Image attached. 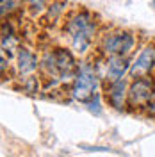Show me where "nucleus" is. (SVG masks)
Segmentation results:
<instances>
[{"mask_svg":"<svg viewBox=\"0 0 155 157\" xmlns=\"http://www.w3.org/2000/svg\"><path fill=\"white\" fill-rule=\"evenodd\" d=\"M20 6V0H2V14L6 16V13L14 11Z\"/></svg>","mask_w":155,"mask_h":157,"instance_id":"nucleus-10","label":"nucleus"},{"mask_svg":"<svg viewBox=\"0 0 155 157\" xmlns=\"http://www.w3.org/2000/svg\"><path fill=\"white\" fill-rule=\"evenodd\" d=\"M130 70V63L127 57H119V56H114V57H107L105 59V70H104V80L105 82H116V80H121L125 78V75Z\"/></svg>","mask_w":155,"mask_h":157,"instance_id":"nucleus-8","label":"nucleus"},{"mask_svg":"<svg viewBox=\"0 0 155 157\" xmlns=\"http://www.w3.org/2000/svg\"><path fill=\"white\" fill-rule=\"evenodd\" d=\"M25 4H27L32 11H41L45 7V0H25Z\"/></svg>","mask_w":155,"mask_h":157,"instance_id":"nucleus-11","label":"nucleus"},{"mask_svg":"<svg viewBox=\"0 0 155 157\" xmlns=\"http://www.w3.org/2000/svg\"><path fill=\"white\" fill-rule=\"evenodd\" d=\"M16 64H18V71L21 75H30L39 68V59L36 57L32 50L20 47L16 52Z\"/></svg>","mask_w":155,"mask_h":157,"instance_id":"nucleus-9","label":"nucleus"},{"mask_svg":"<svg viewBox=\"0 0 155 157\" xmlns=\"http://www.w3.org/2000/svg\"><path fill=\"white\" fill-rule=\"evenodd\" d=\"M39 68L43 71L45 78L52 80L54 84L61 82H73L77 75L78 64L73 59V54L64 48L47 50L39 61Z\"/></svg>","mask_w":155,"mask_h":157,"instance_id":"nucleus-1","label":"nucleus"},{"mask_svg":"<svg viewBox=\"0 0 155 157\" xmlns=\"http://www.w3.org/2000/svg\"><path fill=\"white\" fill-rule=\"evenodd\" d=\"M155 82L150 77H141L130 82L128 86V98H127V107L132 111H139V109H146L152 95H153Z\"/></svg>","mask_w":155,"mask_h":157,"instance_id":"nucleus-5","label":"nucleus"},{"mask_svg":"<svg viewBox=\"0 0 155 157\" xmlns=\"http://www.w3.org/2000/svg\"><path fill=\"white\" fill-rule=\"evenodd\" d=\"M136 47V36L127 30H114L111 34H105L100 41V50L105 57H127L132 54Z\"/></svg>","mask_w":155,"mask_h":157,"instance_id":"nucleus-4","label":"nucleus"},{"mask_svg":"<svg viewBox=\"0 0 155 157\" xmlns=\"http://www.w3.org/2000/svg\"><path fill=\"white\" fill-rule=\"evenodd\" d=\"M64 32L68 36L70 43H71V48L78 52V54H84L91 47L93 38L96 34V21H95L93 14L89 11L86 9L77 11L66 21Z\"/></svg>","mask_w":155,"mask_h":157,"instance_id":"nucleus-2","label":"nucleus"},{"mask_svg":"<svg viewBox=\"0 0 155 157\" xmlns=\"http://www.w3.org/2000/svg\"><path fill=\"white\" fill-rule=\"evenodd\" d=\"M96 89H98V73L91 64L82 63L78 64L75 80L71 82L70 95L77 102H89L93 98H96Z\"/></svg>","mask_w":155,"mask_h":157,"instance_id":"nucleus-3","label":"nucleus"},{"mask_svg":"<svg viewBox=\"0 0 155 157\" xmlns=\"http://www.w3.org/2000/svg\"><path fill=\"white\" fill-rule=\"evenodd\" d=\"M153 66H155V47L153 45H146L145 48H141L137 57L130 63L128 75L134 80L141 77H148V73L152 71Z\"/></svg>","mask_w":155,"mask_h":157,"instance_id":"nucleus-6","label":"nucleus"},{"mask_svg":"<svg viewBox=\"0 0 155 157\" xmlns=\"http://www.w3.org/2000/svg\"><path fill=\"white\" fill-rule=\"evenodd\" d=\"M128 82L125 78L116 80V82H105V100L111 107L121 109L127 107V98H128Z\"/></svg>","mask_w":155,"mask_h":157,"instance_id":"nucleus-7","label":"nucleus"}]
</instances>
